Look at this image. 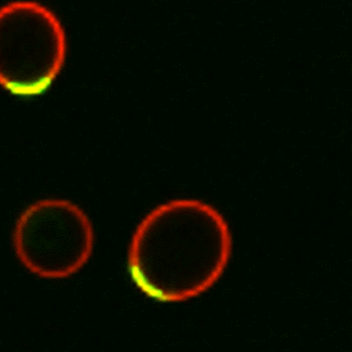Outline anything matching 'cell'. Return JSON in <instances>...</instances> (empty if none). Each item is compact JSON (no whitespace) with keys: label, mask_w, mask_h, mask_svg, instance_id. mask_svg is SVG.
<instances>
[{"label":"cell","mask_w":352,"mask_h":352,"mask_svg":"<svg viewBox=\"0 0 352 352\" xmlns=\"http://www.w3.org/2000/svg\"><path fill=\"white\" fill-rule=\"evenodd\" d=\"M233 250L226 217L195 199L164 202L133 233L127 272L151 300L181 302L199 298L224 275Z\"/></svg>","instance_id":"1"},{"label":"cell","mask_w":352,"mask_h":352,"mask_svg":"<svg viewBox=\"0 0 352 352\" xmlns=\"http://www.w3.org/2000/svg\"><path fill=\"white\" fill-rule=\"evenodd\" d=\"M67 36L49 7L15 0L0 7V87L18 97L46 93L60 74Z\"/></svg>","instance_id":"2"},{"label":"cell","mask_w":352,"mask_h":352,"mask_svg":"<svg viewBox=\"0 0 352 352\" xmlns=\"http://www.w3.org/2000/svg\"><path fill=\"white\" fill-rule=\"evenodd\" d=\"M14 248L31 274L66 278L79 272L94 251V228L74 202L46 199L31 204L14 229Z\"/></svg>","instance_id":"3"}]
</instances>
